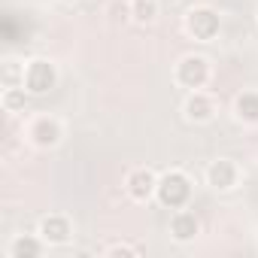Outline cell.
Returning a JSON list of instances; mask_svg holds the SVG:
<instances>
[{"instance_id": "1", "label": "cell", "mask_w": 258, "mask_h": 258, "mask_svg": "<svg viewBox=\"0 0 258 258\" xmlns=\"http://www.w3.org/2000/svg\"><path fill=\"white\" fill-rule=\"evenodd\" d=\"M191 191H195V185H191L188 173L179 170V167H170V170H164L158 176L155 201L161 207H167V210H179V207H188L191 204Z\"/></svg>"}, {"instance_id": "2", "label": "cell", "mask_w": 258, "mask_h": 258, "mask_svg": "<svg viewBox=\"0 0 258 258\" xmlns=\"http://www.w3.org/2000/svg\"><path fill=\"white\" fill-rule=\"evenodd\" d=\"M25 140L40 149V152H49V149H58L64 143V121L58 115H49V112H40L34 115L28 124H25Z\"/></svg>"}, {"instance_id": "3", "label": "cell", "mask_w": 258, "mask_h": 258, "mask_svg": "<svg viewBox=\"0 0 258 258\" xmlns=\"http://www.w3.org/2000/svg\"><path fill=\"white\" fill-rule=\"evenodd\" d=\"M210 79H213V64H210L207 55L188 52V55H182V58L173 64V82H176L179 88L198 91V88H207Z\"/></svg>"}, {"instance_id": "4", "label": "cell", "mask_w": 258, "mask_h": 258, "mask_svg": "<svg viewBox=\"0 0 258 258\" xmlns=\"http://www.w3.org/2000/svg\"><path fill=\"white\" fill-rule=\"evenodd\" d=\"M182 31L195 40V43H213L222 31V16L219 10L201 4V7H191L185 16H182Z\"/></svg>"}, {"instance_id": "5", "label": "cell", "mask_w": 258, "mask_h": 258, "mask_svg": "<svg viewBox=\"0 0 258 258\" xmlns=\"http://www.w3.org/2000/svg\"><path fill=\"white\" fill-rule=\"evenodd\" d=\"M58 79H61V73H58V64L52 58L37 55V58H28L25 61V82L22 85L34 97H46L49 91H55L58 88Z\"/></svg>"}, {"instance_id": "6", "label": "cell", "mask_w": 258, "mask_h": 258, "mask_svg": "<svg viewBox=\"0 0 258 258\" xmlns=\"http://www.w3.org/2000/svg\"><path fill=\"white\" fill-rule=\"evenodd\" d=\"M204 179H207L210 191H216V195H228V191H234V188L240 185V179H243V170H240V164H237L234 158H225V155H219L216 161H210V164H207V170H204Z\"/></svg>"}, {"instance_id": "7", "label": "cell", "mask_w": 258, "mask_h": 258, "mask_svg": "<svg viewBox=\"0 0 258 258\" xmlns=\"http://www.w3.org/2000/svg\"><path fill=\"white\" fill-rule=\"evenodd\" d=\"M37 234L46 240V246L61 249V246L73 243L76 228H73V219H70L67 213H46V216L40 219V225H37Z\"/></svg>"}, {"instance_id": "8", "label": "cell", "mask_w": 258, "mask_h": 258, "mask_svg": "<svg viewBox=\"0 0 258 258\" xmlns=\"http://www.w3.org/2000/svg\"><path fill=\"white\" fill-rule=\"evenodd\" d=\"M155 191H158V173L152 167H131L124 173V195L134 204L155 201Z\"/></svg>"}, {"instance_id": "9", "label": "cell", "mask_w": 258, "mask_h": 258, "mask_svg": "<svg viewBox=\"0 0 258 258\" xmlns=\"http://www.w3.org/2000/svg\"><path fill=\"white\" fill-rule=\"evenodd\" d=\"M216 112H219V103H216V97L207 94L204 88L188 91L185 100H182V118H185L188 124H210V121L216 118Z\"/></svg>"}, {"instance_id": "10", "label": "cell", "mask_w": 258, "mask_h": 258, "mask_svg": "<svg viewBox=\"0 0 258 258\" xmlns=\"http://www.w3.org/2000/svg\"><path fill=\"white\" fill-rule=\"evenodd\" d=\"M167 234H170V240H173V243H179V246L195 243V240H198V234H201V219H198V213H195V210H188V207L173 210V213H170Z\"/></svg>"}, {"instance_id": "11", "label": "cell", "mask_w": 258, "mask_h": 258, "mask_svg": "<svg viewBox=\"0 0 258 258\" xmlns=\"http://www.w3.org/2000/svg\"><path fill=\"white\" fill-rule=\"evenodd\" d=\"M46 249L49 246L40 234H16L7 243V258H40Z\"/></svg>"}, {"instance_id": "12", "label": "cell", "mask_w": 258, "mask_h": 258, "mask_svg": "<svg viewBox=\"0 0 258 258\" xmlns=\"http://www.w3.org/2000/svg\"><path fill=\"white\" fill-rule=\"evenodd\" d=\"M231 115H234V121L255 127V124H258V91H255V88L240 91V94L234 97V103H231Z\"/></svg>"}, {"instance_id": "13", "label": "cell", "mask_w": 258, "mask_h": 258, "mask_svg": "<svg viewBox=\"0 0 258 258\" xmlns=\"http://www.w3.org/2000/svg\"><path fill=\"white\" fill-rule=\"evenodd\" d=\"M34 94L25 88V85H4V91H0V106H4V112L10 115H19L28 109V100Z\"/></svg>"}, {"instance_id": "14", "label": "cell", "mask_w": 258, "mask_h": 258, "mask_svg": "<svg viewBox=\"0 0 258 258\" xmlns=\"http://www.w3.org/2000/svg\"><path fill=\"white\" fill-rule=\"evenodd\" d=\"M127 4H131V22L140 25V28L155 25L158 16H161V4H158V0H127Z\"/></svg>"}, {"instance_id": "15", "label": "cell", "mask_w": 258, "mask_h": 258, "mask_svg": "<svg viewBox=\"0 0 258 258\" xmlns=\"http://www.w3.org/2000/svg\"><path fill=\"white\" fill-rule=\"evenodd\" d=\"M0 82L4 85H22L25 82V61L19 58H4V64H0Z\"/></svg>"}, {"instance_id": "16", "label": "cell", "mask_w": 258, "mask_h": 258, "mask_svg": "<svg viewBox=\"0 0 258 258\" xmlns=\"http://www.w3.org/2000/svg\"><path fill=\"white\" fill-rule=\"evenodd\" d=\"M103 255L106 258H140V255H146V246L127 243V240H115V243L103 246Z\"/></svg>"}, {"instance_id": "17", "label": "cell", "mask_w": 258, "mask_h": 258, "mask_svg": "<svg viewBox=\"0 0 258 258\" xmlns=\"http://www.w3.org/2000/svg\"><path fill=\"white\" fill-rule=\"evenodd\" d=\"M58 4H76V0H58Z\"/></svg>"}, {"instance_id": "18", "label": "cell", "mask_w": 258, "mask_h": 258, "mask_svg": "<svg viewBox=\"0 0 258 258\" xmlns=\"http://www.w3.org/2000/svg\"><path fill=\"white\" fill-rule=\"evenodd\" d=\"M255 22H258V16H255Z\"/></svg>"}]
</instances>
